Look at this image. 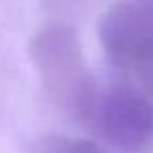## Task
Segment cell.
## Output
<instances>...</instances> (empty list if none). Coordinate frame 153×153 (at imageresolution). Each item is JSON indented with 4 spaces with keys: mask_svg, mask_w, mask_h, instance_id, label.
<instances>
[{
    "mask_svg": "<svg viewBox=\"0 0 153 153\" xmlns=\"http://www.w3.org/2000/svg\"><path fill=\"white\" fill-rule=\"evenodd\" d=\"M29 58L49 101L83 124L101 83L91 74L74 27L52 23L29 41Z\"/></svg>",
    "mask_w": 153,
    "mask_h": 153,
    "instance_id": "6da1fadb",
    "label": "cell"
},
{
    "mask_svg": "<svg viewBox=\"0 0 153 153\" xmlns=\"http://www.w3.org/2000/svg\"><path fill=\"white\" fill-rule=\"evenodd\" d=\"M82 126L116 153H147L153 147V101L143 89L101 85Z\"/></svg>",
    "mask_w": 153,
    "mask_h": 153,
    "instance_id": "7a4b0ae2",
    "label": "cell"
},
{
    "mask_svg": "<svg viewBox=\"0 0 153 153\" xmlns=\"http://www.w3.org/2000/svg\"><path fill=\"white\" fill-rule=\"evenodd\" d=\"M99 41L114 66L143 74L153 68V0H116L99 22Z\"/></svg>",
    "mask_w": 153,
    "mask_h": 153,
    "instance_id": "3957f363",
    "label": "cell"
},
{
    "mask_svg": "<svg viewBox=\"0 0 153 153\" xmlns=\"http://www.w3.org/2000/svg\"><path fill=\"white\" fill-rule=\"evenodd\" d=\"M31 153H107V147L99 140L49 134L33 143Z\"/></svg>",
    "mask_w": 153,
    "mask_h": 153,
    "instance_id": "277c9868",
    "label": "cell"
},
{
    "mask_svg": "<svg viewBox=\"0 0 153 153\" xmlns=\"http://www.w3.org/2000/svg\"><path fill=\"white\" fill-rule=\"evenodd\" d=\"M140 78H142V89L149 95V99L153 101V68L143 72V74H140Z\"/></svg>",
    "mask_w": 153,
    "mask_h": 153,
    "instance_id": "5b68a950",
    "label": "cell"
}]
</instances>
